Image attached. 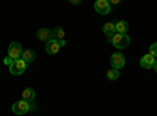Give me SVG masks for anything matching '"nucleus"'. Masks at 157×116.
Listing matches in <instances>:
<instances>
[{
  "mask_svg": "<svg viewBox=\"0 0 157 116\" xmlns=\"http://www.w3.org/2000/svg\"><path fill=\"white\" fill-rule=\"evenodd\" d=\"M107 79L109 80H118V79H120V71L112 68L110 71H107Z\"/></svg>",
  "mask_w": 157,
  "mask_h": 116,
  "instance_id": "4468645a",
  "label": "nucleus"
},
{
  "mask_svg": "<svg viewBox=\"0 0 157 116\" xmlns=\"http://www.w3.org/2000/svg\"><path fill=\"white\" fill-rule=\"evenodd\" d=\"M102 32H104V35H105L109 39L116 33V28H115V24L113 22H107V24H104V27H102Z\"/></svg>",
  "mask_w": 157,
  "mask_h": 116,
  "instance_id": "9d476101",
  "label": "nucleus"
},
{
  "mask_svg": "<svg viewBox=\"0 0 157 116\" xmlns=\"http://www.w3.org/2000/svg\"><path fill=\"white\" fill-rule=\"evenodd\" d=\"M22 46L19 44V43H11L10 46H8V58H11V60H17V58H21L22 57Z\"/></svg>",
  "mask_w": 157,
  "mask_h": 116,
  "instance_id": "20e7f679",
  "label": "nucleus"
},
{
  "mask_svg": "<svg viewBox=\"0 0 157 116\" xmlns=\"http://www.w3.org/2000/svg\"><path fill=\"white\" fill-rule=\"evenodd\" d=\"M120 2H121V0H109V3H110V5H118Z\"/></svg>",
  "mask_w": 157,
  "mask_h": 116,
  "instance_id": "a211bd4d",
  "label": "nucleus"
},
{
  "mask_svg": "<svg viewBox=\"0 0 157 116\" xmlns=\"http://www.w3.org/2000/svg\"><path fill=\"white\" fill-rule=\"evenodd\" d=\"M110 63H112V68H113V69H118V71H120L121 68H124V64H126V58H124V55H123V54L116 52V54H113V55L110 57Z\"/></svg>",
  "mask_w": 157,
  "mask_h": 116,
  "instance_id": "39448f33",
  "label": "nucleus"
},
{
  "mask_svg": "<svg viewBox=\"0 0 157 116\" xmlns=\"http://www.w3.org/2000/svg\"><path fill=\"white\" fill-rule=\"evenodd\" d=\"M58 43H60V46H61V47H66V41H64V39H60Z\"/></svg>",
  "mask_w": 157,
  "mask_h": 116,
  "instance_id": "6ab92c4d",
  "label": "nucleus"
},
{
  "mask_svg": "<svg viewBox=\"0 0 157 116\" xmlns=\"http://www.w3.org/2000/svg\"><path fill=\"white\" fill-rule=\"evenodd\" d=\"M94 9H96V13H99V14H109L110 9H112V5L109 3V0H96Z\"/></svg>",
  "mask_w": 157,
  "mask_h": 116,
  "instance_id": "423d86ee",
  "label": "nucleus"
},
{
  "mask_svg": "<svg viewBox=\"0 0 157 116\" xmlns=\"http://www.w3.org/2000/svg\"><path fill=\"white\" fill-rule=\"evenodd\" d=\"M154 71L157 72V60H155V63H154Z\"/></svg>",
  "mask_w": 157,
  "mask_h": 116,
  "instance_id": "412c9836",
  "label": "nucleus"
},
{
  "mask_svg": "<svg viewBox=\"0 0 157 116\" xmlns=\"http://www.w3.org/2000/svg\"><path fill=\"white\" fill-rule=\"evenodd\" d=\"M36 36H38V39H39V41L47 43L50 38H54V33H52L50 28H39L38 33H36Z\"/></svg>",
  "mask_w": 157,
  "mask_h": 116,
  "instance_id": "1a4fd4ad",
  "label": "nucleus"
},
{
  "mask_svg": "<svg viewBox=\"0 0 157 116\" xmlns=\"http://www.w3.org/2000/svg\"><path fill=\"white\" fill-rule=\"evenodd\" d=\"M8 68H10V72H11L13 75H21V74H24L25 69H27V61L22 60V58L13 60Z\"/></svg>",
  "mask_w": 157,
  "mask_h": 116,
  "instance_id": "f03ea898",
  "label": "nucleus"
},
{
  "mask_svg": "<svg viewBox=\"0 0 157 116\" xmlns=\"http://www.w3.org/2000/svg\"><path fill=\"white\" fill-rule=\"evenodd\" d=\"M149 54L157 58V43H152V44L149 46Z\"/></svg>",
  "mask_w": 157,
  "mask_h": 116,
  "instance_id": "dca6fc26",
  "label": "nucleus"
},
{
  "mask_svg": "<svg viewBox=\"0 0 157 116\" xmlns=\"http://www.w3.org/2000/svg\"><path fill=\"white\" fill-rule=\"evenodd\" d=\"M116 49H126L130 44V38L127 33H115L110 39H109Z\"/></svg>",
  "mask_w": 157,
  "mask_h": 116,
  "instance_id": "f257e3e1",
  "label": "nucleus"
},
{
  "mask_svg": "<svg viewBox=\"0 0 157 116\" xmlns=\"http://www.w3.org/2000/svg\"><path fill=\"white\" fill-rule=\"evenodd\" d=\"M11 61H13L11 58H8V57L5 58V64H8V66H10V64H11Z\"/></svg>",
  "mask_w": 157,
  "mask_h": 116,
  "instance_id": "aec40b11",
  "label": "nucleus"
},
{
  "mask_svg": "<svg viewBox=\"0 0 157 116\" xmlns=\"http://www.w3.org/2000/svg\"><path fill=\"white\" fill-rule=\"evenodd\" d=\"M115 28H116V33H127L129 30V24L126 21H118L115 24Z\"/></svg>",
  "mask_w": 157,
  "mask_h": 116,
  "instance_id": "ddd939ff",
  "label": "nucleus"
},
{
  "mask_svg": "<svg viewBox=\"0 0 157 116\" xmlns=\"http://www.w3.org/2000/svg\"><path fill=\"white\" fill-rule=\"evenodd\" d=\"M154 63H155V57H152L151 54H146L140 58V66L145 68V69H152Z\"/></svg>",
  "mask_w": 157,
  "mask_h": 116,
  "instance_id": "6e6552de",
  "label": "nucleus"
},
{
  "mask_svg": "<svg viewBox=\"0 0 157 116\" xmlns=\"http://www.w3.org/2000/svg\"><path fill=\"white\" fill-rule=\"evenodd\" d=\"M69 3H72V5H80L82 0H69Z\"/></svg>",
  "mask_w": 157,
  "mask_h": 116,
  "instance_id": "f3484780",
  "label": "nucleus"
},
{
  "mask_svg": "<svg viewBox=\"0 0 157 116\" xmlns=\"http://www.w3.org/2000/svg\"><path fill=\"white\" fill-rule=\"evenodd\" d=\"M21 58L27 61V64H30V63L35 61L36 52H35V50H32V49H27V50H24V52H22V57H21Z\"/></svg>",
  "mask_w": 157,
  "mask_h": 116,
  "instance_id": "9b49d317",
  "label": "nucleus"
},
{
  "mask_svg": "<svg viewBox=\"0 0 157 116\" xmlns=\"http://www.w3.org/2000/svg\"><path fill=\"white\" fill-rule=\"evenodd\" d=\"M35 96H36V93H35L33 88H25L24 91H22V99L27 100V102H32L35 99Z\"/></svg>",
  "mask_w": 157,
  "mask_h": 116,
  "instance_id": "f8f14e48",
  "label": "nucleus"
},
{
  "mask_svg": "<svg viewBox=\"0 0 157 116\" xmlns=\"http://www.w3.org/2000/svg\"><path fill=\"white\" fill-rule=\"evenodd\" d=\"M61 49V46H60V43H58V39H55V38H50V39L46 43V52L49 54V55H55V54H58V50Z\"/></svg>",
  "mask_w": 157,
  "mask_h": 116,
  "instance_id": "0eeeda50",
  "label": "nucleus"
},
{
  "mask_svg": "<svg viewBox=\"0 0 157 116\" xmlns=\"http://www.w3.org/2000/svg\"><path fill=\"white\" fill-rule=\"evenodd\" d=\"M11 110H13V113H14V114L21 116V114L29 113V110H32V105H30V102L24 100V99H21V100H16L14 104H13Z\"/></svg>",
  "mask_w": 157,
  "mask_h": 116,
  "instance_id": "7ed1b4c3",
  "label": "nucleus"
},
{
  "mask_svg": "<svg viewBox=\"0 0 157 116\" xmlns=\"http://www.w3.org/2000/svg\"><path fill=\"white\" fill-rule=\"evenodd\" d=\"M52 33H54V38L55 39H64V30L61 28V27H57V28H54L52 30Z\"/></svg>",
  "mask_w": 157,
  "mask_h": 116,
  "instance_id": "2eb2a0df",
  "label": "nucleus"
}]
</instances>
